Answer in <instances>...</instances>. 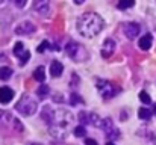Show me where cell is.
<instances>
[{
    "label": "cell",
    "instance_id": "13",
    "mask_svg": "<svg viewBox=\"0 0 156 145\" xmlns=\"http://www.w3.org/2000/svg\"><path fill=\"white\" fill-rule=\"evenodd\" d=\"M12 97H14V91L11 88H8V86H2L0 88V103L8 104L12 100Z\"/></svg>",
    "mask_w": 156,
    "mask_h": 145
},
{
    "label": "cell",
    "instance_id": "31",
    "mask_svg": "<svg viewBox=\"0 0 156 145\" xmlns=\"http://www.w3.org/2000/svg\"><path fill=\"white\" fill-rule=\"evenodd\" d=\"M32 145H40V144H32Z\"/></svg>",
    "mask_w": 156,
    "mask_h": 145
},
{
    "label": "cell",
    "instance_id": "6",
    "mask_svg": "<svg viewBox=\"0 0 156 145\" xmlns=\"http://www.w3.org/2000/svg\"><path fill=\"white\" fill-rule=\"evenodd\" d=\"M100 127H102V130H103L105 133H106V136L108 138H112V139H115V138H118L120 135V132H118V129L114 126V123L109 119V118H105L103 121L100 123Z\"/></svg>",
    "mask_w": 156,
    "mask_h": 145
},
{
    "label": "cell",
    "instance_id": "22",
    "mask_svg": "<svg viewBox=\"0 0 156 145\" xmlns=\"http://www.w3.org/2000/svg\"><path fill=\"white\" fill-rule=\"evenodd\" d=\"M80 103H83L82 98H80V95L71 94V97H70V104H71V106H76V104H80Z\"/></svg>",
    "mask_w": 156,
    "mask_h": 145
},
{
    "label": "cell",
    "instance_id": "10",
    "mask_svg": "<svg viewBox=\"0 0 156 145\" xmlns=\"http://www.w3.org/2000/svg\"><path fill=\"white\" fill-rule=\"evenodd\" d=\"M115 47H117V44H115V41H114V40H111V38L105 40L103 46H102V56H103V57H109V56H112V54H114V51H115Z\"/></svg>",
    "mask_w": 156,
    "mask_h": 145
},
{
    "label": "cell",
    "instance_id": "8",
    "mask_svg": "<svg viewBox=\"0 0 156 145\" xmlns=\"http://www.w3.org/2000/svg\"><path fill=\"white\" fill-rule=\"evenodd\" d=\"M37 30L35 24L30 23V21H21L20 24L15 26V33L17 35H30Z\"/></svg>",
    "mask_w": 156,
    "mask_h": 145
},
{
    "label": "cell",
    "instance_id": "27",
    "mask_svg": "<svg viewBox=\"0 0 156 145\" xmlns=\"http://www.w3.org/2000/svg\"><path fill=\"white\" fill-rule=\"evenodd\" d=\"M85 145H97L94 139H85Z\"/></svg>",
    "mask_w": 156,
    "mask_h": 145
},
{
    "label": "cell",
    "instance_id": "24",
    "mask_svg": "<svg viewBox=\"0 0 156 145\" xmlns=\"http://www.w3.org/2000/svg\"><path fill=\"white\" fill-rule=\"evenodd\" d=\"M140 100H141L144 104H149V103L152 101V100H150V97H149V94H147L146 91H141V92H140Z\"/></svg>",
    "mask_w": 156,
    "mask_h": 145
},
{
    "label": "cell",
    "instance_id": "21",
    "mask_svg": "<svg viewBox=\"0 0 156 145\" xmlns=\"http://www.w3.org/2000/svg\"><path fill=\"white\" fill-rule=\"evenodd\" d=\"M50 92V88L47 86V85H41L40 88H38V91H37V94L40 98H44V97H47V94Z\"/></svg>",
    "mask_w": 156,
    "mask_h": 145
},
{
    "label": "cell",
    "instance_id": "4",
    "mask_svg": "<svg viewBox=\"0 0 156 145\" xmlns=\"http://www.w3.org/2000/svg\"><path fill=\"white\" fill-rule=\"evenodd\" d=\"M65 51H67V54H68L73 60H76V62H83V60L88 59V51H87V48L83 47L82 44L76 43V41H70V43L65 46Z\"/></svg>",
    "mask_w": 156,
    "mask_h": 145
},
{
    "label": "cell",
    "instance_id": "7",
    "mask_svg": "<svg viewBox=\"0 0 156 145\" xmlns=\"http://www.w3.org/2000/svg\"><path fill=\"white\" fill-rule=\"evenodd\" d=\"M14 54L20 59V64H21V65H24V64L29 60V57H30L29 50L24 48L23 43H15V46H14Z\"/></svg>",
    "mask_w": 156,
    "mask_h": 145
},
{
    "label": "cell",
    "instance_id": "15",
    "mask_svg": "<svg viewBox=\"0 0 156 145\" xmlns=\"http://www.w3.org/2000/svg\"><path fill=\"white\" fill-rule=\"evenodd\" d=\"M62 71H64L62 64L59 60H52V64H50V74H52V77H59L62 74Z\"/></svg>",
    "mask_w": 156,
    "mask_h": 145
},
{
    "label": "cell",
    "instance_id": "9",
    "mask_svg": "<svg viewBox=\"0 0 156 145\" xmlns=\"http://www.w3.org/2000/svg\"><path fill=\"white\" fill-rule=\"evenodd\" d=\"M124 35L129 38V40H135L136 36H138V33H140V30H141V27H140V24L138 23H127L126 26H124Z\"/></svg>",
    "mask_w": 156,
    "mask_h": 145
},
{
    "label": "cell",
    "instance_id": "28",
    "mask_svg": "<svg viewBox=\"0 0 156 145\" xmlns=\"http://www.w3.org/2000/svg\"><path fill=\"white\" fill-rule=\"evenodd\" d=\"M73 2H74V3H76V5H82V3H83V2H85V0H73Z\"/></svg>",
    "mask_w": 156,
    "mask_h": 145
},
{
    "label": "cell",
    "instance_id": "32",
    "mask_svg": "<svg viewBox=\"0 0 156 145\" xmlns=\"http://www.w3.org/2000/svg\"><path fill=\"white\" fill-rule=\"evenodd\" d=\"M2 2H3V0H0V3H2Z\"/></svg>",
    "mask_w": 156,
    "mask_h": 145
},
{
    "label": "cell",
    "instance_id": "2",
    "mask_svg": "<svg viewBox=\"0 0 156 145\" xmlns=\"http://www.w3.org/2000/svg\"><path fill=\"white\" fill-rule=\"evenodd\" d=\"M73 121V116L70 112L67 110H59V112H55V118L52 121V129H50V135L53 136H59V138H64L65 136V132L68 129V126L71 124Z\"/></svg>",
    "mask_w": 156,
    "mask_h": 145
},
{
    "label": "cell",
    "instance_id": "16",
    "mask_svg": "<svg viewBox=\"0 0 156 145\" xmlns=\"http://www.w3.org/2000/svg\"><path fill=\"white\" fill-rule=\"evenodd\" d=\"M41 118H43L47 124H52L53 118H55V112H53L49 106H46V107L43 109V112H41Z\"/></svg>",
    "mask_w": 156,
    "mask_h": 145
},
{
    "label": "cell",
    "instance_id": "1",
    "mask_svg": "<svg viewBox=\"0 0 156 145\" xmlns=\"http://www.w3.org/2000/svg\"><path fill=\"white\" fill-rule=\"evenodd\" d=\"M105 23L103 18L96 12H87L77 20V32L85 38H93L102 32Z\"/></svg>",
    "mask_w": 156,
    "mask_h": 145
},
{
    "label": "cell",
    "instance_id": "5",
    "mask_svg": "<svg viewBox=\"0 0 156 145\" xmlns=\"http://www.w3.org/2000/svg\"><path fill=\"white\" fill-rule=\"evenodd\" d=\"M96 86H97L99 92L102 94L103 98H112V97H115L120 92V88H118L117 85H114L112 82L105 80V79H97Z\"/></svg>",
    "mask_w": 156,
    "mask_h": 145
},
{
    "label": "cell",
    "instance_id": "26",
    "mask_svg": "<svg viewBox=\"0 0 156 145\" xmlns=\"http://www.w3.org/2000/svg\"><path fill=\"white\" fill-rule=\"evenodd\" d=\"M12 3H14L17 8H24L26 3H27V0H12Z\"/></svg>",
    "mask_w": 156,
    "mask_h": 145
},
{
    "label": "cell",
    "instance_id": "12",
    "mask_svg": "<svg viewBox=\"0 0 156 145\" xmlns=\"http://www.w3.org/2000/svg\"><path fill=\"white\" fill-rule=\"evenodd\" d=\"M49 8H50V0H34V9L38 14L46 15L49 12Z\"/></svg>",
    "mask_w": 156,
    "mask_h": 145
},
{
    "label": "cell",
    "instance_id": "29",
    "mask_svg": "<svg viewBox=\"0 0 156 145\" xmlns=\"http://www.w3.org/2000/svg\"><path fill=\"white\" fill-rule=\"evenodd\" d=\"M106 145H115V144H112V142H108V144H106Z\"/></svg>",
    "mask_w": 156,
    "mask_h": 145
},
{
    "label": "cell",
    "instance_id": "17",
    "mask_svg": "<svg viewBox=\"0 0 156 145\" xmlns=\"http://www.w3.org/2000/svg\"><path fill=\"white\" fill-rule=\"evenodd\" d=\"M34 79L37 82H44L46 80V73H44V67H38L34 71Z\"/></svg>",
    "mask_w": 156,
    "mask_h": 145
},
{
    "label": "cell",
    "instance_id": "25",
    "mask_svg": "<svg viewBox=\"0 0 156 145\" xmlns=\"http://www.w3.org/2000/svg\"><path fill=\"white\" fill-rule=\"evenodd\" d=\"M49 47V41H43L40 46H38V48H37V51L38 53H44L46 51V48Z\"/></svg>",
    "mask_w": 156,
    "mask_h": 145
},
{
    "label": "cell",
    "instance_id": "30",
    "mask_svg": "<svg viewBox=\"0 0 156 145\" xmlns=\"http://www.w3.org/2000/svg\"><path fill=\"white\" fill-rule=\"evenodd\" d=\"M153 112H155V115H156V104H155V109H153Z\"/></svg>",
    "mask_w": 156,
    "mask_h": 145
},
{
    "label": "cell",
    "instance_id": "19",
    "mask_svg": "<svg viewBox=\"0 0 156 145\" xmlns=\"http://www.w3.org/2000/svg\"><path fill=\"white\" fill-rule=\"evenodd\" d=\"M135 5V0H118V9H129Z\"/></svg>",
    "mask_w": 156,
    "mask_h": 145
},
{
    "label": "cell",
    "instance_id": "11",
    "mask_svg": "<svg viewBox=\"0 0 156 145\" xmlns=\"http://www.w3.org/2000/svg\"><path fill=\"white\" fill-rule=\"evenodd\" d=\"M79 119H80V123H83V124H97V126H100V123H97V121H100V119H99V116H97L96 113L80 112V113H79Z\"/></svg>",
    "mask_w": 156,
    "mask_h": 145
},
{
    "label": "cell",
    "instance_id": "3",
    "mask_svg": "<svg viewBox=\"0 0 156 145\" xmlns=\"http://www.w3.org/2000/svg\"><path fill=\"white\" fill-rule=\"evenodd\" d=\"M15 109H17V112H20L21 115L30 116V115H34V113L37 112L38 104H37V101H35L30 95L24 94V95L18 100V103L15 104Z\"/></svg>",
    "mask_w": 156,
    "mask_h": 145
},
{
    "label": "cell",
    "instance_id": "20",
    "mask_svg": "<svg viewBox=\"0 0 156 145\" xmlns=\"http://www.w3.org/2000/svg\"><path fill=\"white\" fill-rule=\"evenodd\" d=\"M138 116H140L141 119H150V116H152V110H150V109H146V107H143V109H140V112H138Z\"/></svg>",
    "mask_w": 156,
    "mask_h": 145
},
{
    "label": "cell",
    "instance_id": "18",
    "mask_svg": "<svg viewBox=\"0 0 156 145\" xmlns=\"http://www.w3.org/2000/svg\"><path fill=\"white\" fill-rule=\"evenodd\" d=\"M12 76V70L9 67H0V79L2 80H8Z\"/></svg>",
    "mask_w": 156,
    "mask_h": 145
},
{
    "label": "cell",
    "instance_id": "14",
    "mask_svg": "<svg viewBox=\"0 0 156 145\" xmlns=\"http://www.w3.org/2000/svg\"><path fill=\"white\" fill-rule=\"evenodd\" d=\"M152 44H153V36H152L150 33H146V35L141 36L140 41H138V46H140L141 50H149V48L152 47Z\"/></svg>",
    "mask_w": 156,
    "mask_h": 145
},
{
    "label": "cell",
    "instance_id": "23",
    "mask_svg": "<svg viewBox=\"0 0 156 145\" xmlns=\"http://www.w3.org/2000/svg\"><path fill=\"white\" fill-rule=\"evenodd\" d=\"M73 133H74L76 138H82V136L85 135V127H83V126H79V127H76V129L73 130Z\"/></svg>",
    "mask_w": 156,
    "mask_h": 145
}]
</instances>
